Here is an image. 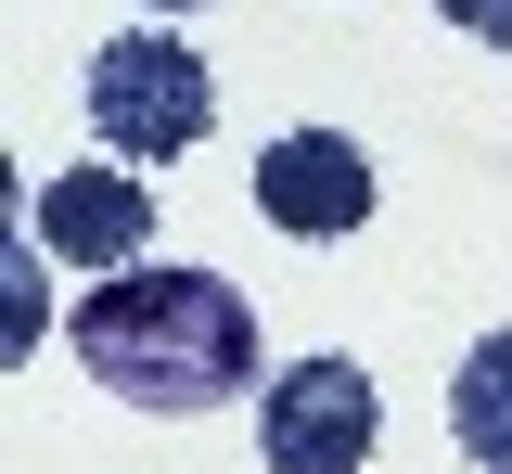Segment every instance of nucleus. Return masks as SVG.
Here are the masks:
<instances>
[{
	"instance_id": "f257e3e1",
	"label": "nucleus",
	"mask_w": 512,
	"mask_h": 474,
	"mask_svg": "<svg viewBox=\"0 0 512 474\" xmlns=\"http://www.w3.org/2000/svg\"><path fill=\"white\" fill-rule=\"evenodd\" d=\"M64 346H77V372H103V398L167 410V423L231 410L256 385V308H244V282H218V270H116V282H90Z\"/></svg>"
},
{
	"instance_id": "20e7f679",
	"label": "nucleus",
	"mask_w": 512,
	"mask_h": 474,
	"mask_svg": "<svg viewBox=\"0 0 512 474\" xmlns=\"http://www.w3.org/2000/svg\"><path fill=\"white\" fill-rule=\"evenodd\" d=\"M256 218L295 231V244H346V231L372 218V154L346 129H282L256 154Z\"/></svg>"
},
{
	"instance_id": "6e6552de",
	"label": "nucleus",
	"mask_w": 512,
	"mask_h": 474,
	"mask_svg": "<svg viewBox=\"0 0 512 474\" xmlns=\"http://www.w3.org/2000/svg\"><path fill=\"white\" fill-rule=\"evenodd\" d=\"M154 13H192V0H154Z\"/></svg>"
},
{
	"instance_id": "39448f33",
	"label": "nucleus",
	"mask_w": 512,
	"mask_h": 474,
	"mask_svg": "<svg viewBox=\"0 0 512 474\" xmlns=\"http://www.w3.org/2000/svg\"><path fill=\"white\" fill-rule=\"evenodd\" d=\"M39 244H52L64 270H141V257H154V193H141L128 167H52Z\"/></svg>"
},
{
	"instance_id": "7ed1b4c3",
	"label": "nucleus",
	"mask_w": 512,
	"mask_h": 474,
	"mask_svg": "<svg viewBox=\"0 0 512 474\" xmlns=\"http://www.w3.org/2000/svg\"><path fill=\"white\" fill-rule=\"evenodd\" d=\"M384 436V398L359 359H295V372H269V398H256V449L269 474H359Z\"/></svg>"
},
{
	"instance_id": "f03ea898",
	"label": "nucleus",
	"mask_w": 512,
	"mask_h": 474,
	"mask_svg": "<svg viewBox=\"0 0 512 474\" xmlns=\"http://www.w3.org/2000/svg\"><path fill=\"white\" fill-rule=\"evenodd\" d=\"M205 129H218V77H205V52H192V39L128 26V39H103V52H90V141H103V154L167 167V154H192Z\"/></svg>"
},
{
	"instance_id": "0eeeda50",
	"label": "nucleus",
	"mask_w": 512,
	"mask_h": 474,
	"mask_svg": "<svg viewBox=\"0 0 512 474\" xmlns=\"http://www.w3.org/2000/svg\"><path fill=\"white\" fill-rule=\"evenodd\" d=\"M461 39H487V52H512V0H436Z\"/></svg>"
},
{
	"instance_id": "423d86ee",
	"label": "nucleus",
	"mask_w": 512,
	"mask_h": 474,
	"mask_svg": "<svg viewBox=\"0 0 512 474\" xmlns=\"http://www.w3.org/2000/svg\"><path fill=\"white\" fill-rule=\"evenodd\" d=\"M448 436H461L474 474H512V321L461 346V372H448Z\"/></svg>"
}]
</instances>
